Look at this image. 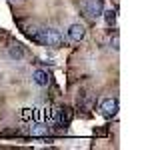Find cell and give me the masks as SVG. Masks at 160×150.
<instances>
[{
    "mask_svg": "<svg viewBox=\"0 0 160 150\" xmlns=\"http://www.w3.org/2000/svg\"><path fill=\"white\" fill-rule=\"evenodd\" d=\"M80 10L88 18H100L104 12V2L102 0H80Z\"/></svg>",
    "mask_w": 160,
    "mask_h": 150,
    "instance_id": "7a4b0ae2",
    "label": "cell"
},
{
    "mask_svg": "<svg viewBox=\"0 0 160 150\" xmlns=\"http://www.w3.org/2000/svg\"><path fill=\"white\" fill-rule=\"evenodd\" d=\"M104 14V20H106L108 26H116V10H106Z\"/></svg>",
    "mask_w": 160,
    "mask_h": 150,
    "instance_id": "9c48e42d",
    "label": "cell"
},
{
    "mask_svg": "<svg viewBox=\"0 0 160 150\" xmlns=\"http://www.w3.org/2000/svg\"><path fill=\"white\" fill-rule=\"evenodd\" d=\"M84 36H86V28L82 24H70L68 26V38L72 42H82Z\"/></svg>",
    "mask_w": 160,
    "mask_h": 150,
    "instance_id": "5b68a950",
    "label": "cell"
},
{
    "mask_svg": "<svg viewBox=\"0 0 160 150\" xmlns=\"http://www.w3.org/2000/svg\"><path fill=\"white\" fill-rule=\"evenodd\" d=\"M40 44L50 48H58L62 46V34L56 28H40Z\"/></svg>",
    "mask_w": 160,
    "mask_h": 150,
    "instance_id": "6da1fadb",
    "label": "cell"
},
{
    "mask_svg": "<svg viewBox=\"0 0 160 150\" xmlns=\"http://www.w3.org/2000/svg\"><path fill=\"white\" fill-rule=\"evenodd\" d=\"M8 56L12 58V60H22L24 58V48H22V44L20 42H12L8 46Z\"/></svg>",
    "mask_w": 160,
    "mask_h": 150,
    "instance_id": "8992f818",
    "label": "cell"
},
{
    "mask_svg": "<svg viewBox=\"0 0 160 150\" xmlns=\"http://www.w3.org/2000/svg\"><path fill=\"white\" fill-rule=\"evenodd\" d=\"M34 82L38 84V86H48L50 84V74L46 72V70H36V72L32 74Z\"/></svg>",
    "mask_w": 160,
    "mask_h": 150,
    "instance_id": "ba28073f",
    "label": "cell"
},
{
    "mask_svg": "<svg viewBox=\"0 0 160 150\" xmlns=\"http://www.w3.org/2000/svg\"><path fill=\"white\" fill-rule=\"evenodd\" d=\"M110 44H112V48L114 50H118L120 46H118V34H114V38H112V42H110Z\"/></svg>",
    "mask_w": 160,
    "mask_h": 150,
    "instance_id": "30bf717a",
    "label": "cell"
},
{
    "mask_svg": "<svg viewBox=\"0 0 160 150\" xmlns=\"http://www.w3.org/2000/svg\"><path fill=\"white\" fill-rule=\"evenodd\" d=\"M48 132H50V126H46V124L40 122V120H32L30 126H28V134L30 136H36V138H44Z\"/></svg>",
    "mask_w": 160,
    "mask_h": 150,
    "instance_id": "277c9868",
    "label": "cell"
},
{
    "mask_svg": "<svg viewBox=\"0 0 160 150\" xmlns=\"http://www.w3.org/2000/svg\"><path fill=\"white\" fill-rule=\"evenodd\" d=\"M20 118L28 120V122H32V120H40V108H22Z\"/></svg>",
    "mask_w": 160,
    "mask_h": 150,
    "instance_id": "52a82bcc",
    "label": "cell"
},
{
    "mask_svg": "<svg viewBox=\"0 0 160 150\" xmlns=\"http://www.w3.org/2000/svg\"><path fill=\"white\" fill-rule=\"evenodd\" d=\"M116 112H118V100H116V98H106V100H102V104H100V114H102L104 118L116 116Z\"/></svg>",
    "mask_w": 160,
    "mask_h": 150,
    "instance_id": "3957f363",
    "label": "cell"
}]
</instances>
